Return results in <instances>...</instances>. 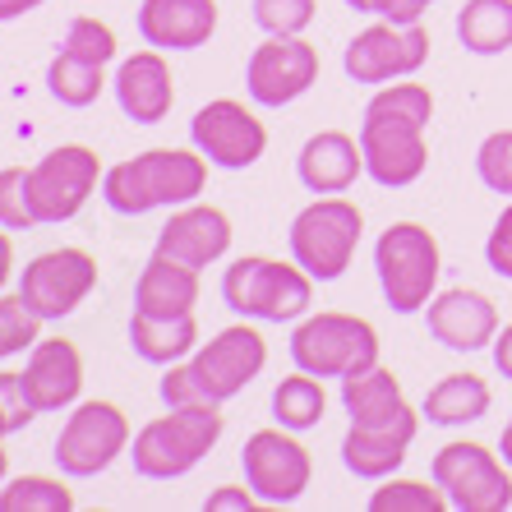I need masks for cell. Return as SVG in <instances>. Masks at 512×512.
I'll use <instances>...</instances> for the list:
<instances>
[{
	"instance_id": "cell-1",
	"label": "cell",
	"mask_w": 512,
	"mask_h": 512,
	"mask_svg": "<svg viewBox=\"0 0 512 512\" xmlns=\"http://www.w3.org/2000/svg\"><path fill=\"white\" fill-rule=\"evenodd\" d=\"M203 153H185V148H153L139 153L134 162H120L102 176V199L125 217L153 213V208H171V203H190L203 194Z\"/></svg>"
},
{
	"instance_id": "cell-2",
	"label": "cell",
	"mask_w": 512,
	"mask_h": 512,
	"mask_svg": "<svg viewBox=\"0 0 512 512\" xmlns=\"http://www.w3.org/2000/svg\"><path fill=\"white\" fill-rule=\"evenodd\" d=\"M222 439V402H194L171 406V416L153 420L134 439V471L148 480H176L185 476L203 453H213Z\"/></svg>"
},
{
	"instance_id": "cell-3",
	"label": "cell",
	"mask_w": 512,
	"mask_h": 512,
	"mask_svg": "<svg viewBox=\"0 0 512 512\" xmlns=\"http://www.w3.org/2000/svg\"><path fill=\"white\" fill-rule=\"evenodd\" d=\"M374 268H379L383 300L397 314H416L434 300L439 286V240L420 222H393L374 245Z\"/></svg>"
},
{
	"instance_id": "cell-4",
	"label": "cell",
	"mask_w": 512,
	"mask_h": 512,
	"mask_svg": "<svg viewBox=\"0 0 512 512\" xmlns=\"http://www.w3.org/2000/svg\"><path fill=\"white\" fill-rule=\"evenodd\" d=\"M291 356L314 379H346L379 365V333L356 314H314L291 337Z\"/></svg>"
},
{
	"instance_id": "cell-5",
	"label": "cell",
	"mask_w": 512,
	"mask_h": 512,
	"mask_svg": "<svg viewBox=\"0 0 512 512\" xmlns=\"http://www.w3.org/2000/svg\"><path fill=\"white\" fill-rule=\"evenodd\" d=\"M222 296L245 319L286 323L310 310V273L305 268H286L273 259H236L222 277Z\"/></svg>"
},
{
	"instance_id": "cell-6",
	"label": "cell",
	"mask_w": 512,
	"mask_h": 512,
	"mask_svg": "<svg viewBox=\"0 0 512 512\" xmlns=\"http://www.w3.org/2000/svg\"><path fill=\"white\" fill-rule=\"evenodd\" d=\"M360 208L346 199H319L291 222V254L310 277L333 282L351 268V254L360 245Z\"/></svg>"
},
{
	"instance_id": "cell-7",
	"label": "cell",
	"mask_w": 512,
	"mask_h": 512,
	"mask_svg": "<svg viewBox=\"0 0 512 512\" xmlns=\"http://www.w3.org/2000/svg\"><path fill=\"white\" fill-rule=\"evenodd\" d=\"M508 462L480 448V443H448L434 453L429 476L448 494V508L457 512H508L512 508V476Z\"/></svg>"
},
{
	"instance_id": "cell-8",
	"label": "cell",
	"mask_w": 512,
	"mask_h": 512,
	"mask_svg": "<svg viewBox=\"0 0 512 512\" xmlns=\"http://www.w3.org/2000/svg\"><path fill=\"white\" fill-rule=\"evenodd\" d=\"M360 153H365V171L379 180L383 190H402V185L425 176V162H429L425 125H420V120H406V116L365 111Z\"/></svg>"
},
{
	"instance_id": "cell-9",
	"label": "cell",
	"mask_w": 512,
	"mask_h": 512,
	"mask_svg": "<svg viewBox=\"0 0 512 512\" xmlns=\"http://www.w3.org/2000/svg\"><path fill=\"white\" fill-rule=\"evenodd\" d=\"M97 153L65 143L56 153H47L37 167H28V194H33L37 222H65L88 203V194L97 190Z\"/></svg>"
},
{
	"instance_id": "cell-10",
	"label": "cell",
	"mask_w": 512,
	"mask_h": 512,
	"mask_svg": "<svg viewBox=\"0 0 512 512\" xmlns=\"http://www.w3.org/2000/svg\"><path fill=\"white\" fill-rule=\"evenodd\" d=\"M130 443V425L111 402H84L56 439V466L65 476H97L107 471Z\"/></svg>"
},
{
	"instance_id": "cell-11",
	"label": "cell",
	"mask_w": 512,
	"mask_h": 512,
	"mask_svg": "<svg viewBox=\"0 0 512 512\" xmlns=\"http://www.w3.org/2000/svg\"><path fill=\"white\" fill-rule=\"evenodd\" d=\"M429 56V33L420 24H374L351 37L346 47V74L356 84H388L416 74Z\"/></svg>"
},
{
	"instance_id": "cell-12",
	"label": "cell",
	"mask_w": 512,
	"mask_h": 512,
	"mask_svg": "<svg viewBox=\"0 0 512 512\" xmlns=\"http://www.w3.org/2000/svg\"><path fill=\"white\" fill-rule=\"evenodd\" d=\"M93 286H97V263L84 250H51L24 268L19 296L28 300V310L37 319H65L70 310L84 305Z\"/></svg>"
},
{
	"instance_id": "cell-13",
	"label": "cell",
	"mask_w": 512,
	"mask_h": 512,
	"mask_svg": "<svg viewBox=\"0 0 512 512\" xmlns=\"http://www.w3.org/2000/svg\"><path fill=\"white\" fill-rule=\"evenodd\" d=\"M314 79H319V51L300 37H268L245 70V84H250V97L259 107L296 102L300 93H310Z\"/></svg>"
},
{
	"instance_id": "cell-14",
	"label": "cell",
	"mask_w": 512,
	"mask_h": 512,
	"mask_svg": "<svg viewBox=\"0 0 512 512\" xmlns=\"http://www.w3.org/2000/svg\"><path fill=\"white\" fill-rule=\"evenodd\" d=\"M190 134H194V148H199L208 162H217V167H227V171L254 167L263 157V148H268L263 125L240 107V102H231V97L208 102V107L190 120Z\"/></svg>"
},
{
	"instance_id": "cell-15",
	"label": "cell",
	"mask_w": 512,
	"mask_h": 512,
	"mask_svg": "<svg viewBox=\"0 0 512 512\" xmlns=\"http://www.w3.org/2000/svg\"><path fill=\"white\" fill-rule=\"evenodd\" d=\"M245 480L263 503H291L310 485V453L282 429H259L245 443Z\"/></svg>"
},
{
	"instance_id": "cell-16",
	"label": "cell",
	"mask_w": 512,
	"mask_h": 512,
	"mask_svg": "<svg viewBox=\"0 0 512 512\" xmlns=\"http://www.w3.org/2000/svg\"><path fill=\"white\" fill-rule=\"evenodd\" d=\"M263 360H268L263 337L240 323V328L217 333L190 365H194V374H199V383L208 388V397H213V402H227V397H236L250 379H259Z\"/></svg>"
},
{
	"instance_id": "cell-17",
	"label": "cell",
	"mask_w": 512,
	"mask_h": 512,
	"mask_svg": "<svg viewBox=\"0 0 512 512\" xmlns=\"http://www.w3.org/2000/svg\"><path fill=\"white\" fill-rule=\"evenodd\" d=\"M429 333L434 342H443L448 351H485L494 337H499V310L485 291H471V286H453L425 305Z\"/></svg>"
},
{
	"instance_id": "cell-18",
	"label": "cell",
	"mask_w": 512,
	"mask_h": 512,
	"mask_svg": "<svg viewBox=\"0 0 512 512\" xmlns=\"http://www.w3.org/2000/svg\"><path fill=\"white\" fill-rule=\"evenodd\" d=\"M213 28H217L213 0H143L139 5V33L148 47L194 51L213 37Z\"/></svg>"
},
{
	"instance_id": "cell-19",
	"label": "cell",
	"mask_w": 512,
	"mask_h": 512,
	"mask_svg": "<svg viewBox=\"0 0 512 512\" xmlns=\"http://www.w3.org/2000/svg\"><path fill=\"white\" fill-rule=\"evenodd\" d=\"M231 245V222L217 208H180L167 227L157 231V254L180 259L190 268H208L227 254Z\"/></svg>"
},
{
	"instance_id": "cell-20",
	"label": "cell",
	"mask_w": 512,
	"mask_h": 512,
	"mask_svg": "<svg viewBox=\"0 0 512 512\" xmlns=\"http://www.w3.org/2000/svg\"><path fill=\"white\" fill-rule=\"evenodd\" d=\"M116 102L134 125H157V120H167L171 102H176L167 60L157 56V51H139V56L125 60L116 74Z\"/></svg>"
},
{
	"instance_id": "cell-21",
	"label": "cell",
	"mask_w": 512,
	"mask_h": 512,
	"mask_svg": "<svg viewBox=\"0 0 512 512\" xmlns=\"http://www.w3.org/2000/svg\"><path fill=\"white\" fill-rule=\"evenodd\" d=\"M24 383H28V397L37 402V411H60L84 388V360H79V351L65 337H56V342L37 337L33 356L24 365Z\"/></svg>"
},
{
	"instance_id": "cell-22",
	"label": "cell",
	"mask_w": 512,
	"mask_h": 512,
	"mask_svg": "<svg viewBox=\"0 0 512 512\" xmlns=\"http://www.w3.org/2000/svg\"><path fill=\"white\" fill-rule=\"evenodd\" d=\"M420 416L406 411L397 425H383V429H365V425H351V434L342 439V462L346 471H356L360 480H383L393 476L397 466L406 462V448L416 439Z\"/></svg>"
},
{
	"instance_id": "cell-23",
	"label": "cell",
	"mask_w": 512,
	"mask_h": 512,
	"mask_svg": "<svg viewBox=\"0 0 512 512\" xmlns=\"http://www.w3.org/2000/svg\"><path fill=\"white\" fill-rule=\"evenodd\" d=\"M296 171L305 180V190L314 194H342L356 185V176L365 171V153H360V143L342 130H323L314 134L296 157Z\"/></svg>"
},
{
	"instance_id": "cell-24",
	"label": "cell",
	"mask_w": 512,
	"mask_h": 512,
	"mask_svg": "<svg viewBox=\"0 0 512 512\" xmlns=\"http://www.w3.org/2000/svg\"><path fill=\"white\" fill-rule=\"evenodd\" d=\"M194 300H199V268L153 254L134 291V310L153 314V319H180V314H194Z\"/></svg>"
},
{
	"instance_id": "cell-25",
	"label": "cell",
	"mask_w": 512,
	"mask_h": 512,
	"mask_svg": "<svg viewBox=\"0 0 512 512\" xmlns=\"http://www.w3.org/2000/svg\"><path fill=\"white\" fill-rule=\"evenodd\" d=\"M342 406L351 425H365V429H383V425H397V420L411 411L402 402V383H397L393 370H360V374H346L342 379Z\"/></svg>"
},
{
	"instance_id": "cell-26",
	"label": "cell",
	"mask_w": 512,
	"mask_h": 512,
	"mask_svg": "<svg viewBox=\"0 0 512 512\" xmlns=\"http://www.w3.org/2000/svg\"><path fill=\"white\" fill-rule=\"evenodd\" d=\"M489 411V383L480 374H448L425 393V416L429 425H476Z\"/></svg>"
},
{
	"instance_id": "cell-27",
	"label": "cell",
	"mask_w": 512,
	"mask_h": 512,
	"mask_svg": "<svg viewBox=\"0 0 512 512\" xmlns=\"http://www.w3.org/2000/svg\"><path fill=\"white\" fill-rule=\"evenodd\" d=\"M457 42L471 56L512 51V0H466L457 10Z\"/></svg>"
},
{
	"instance_id": "cell-28",
	"label": "cell",
	"mask_w": 512,
	"mask_h": 512,
	"mask_svg": "<svg viewBox=\"0 0 512 512\" xmlns=\"http://www.w3.org/2000/svg\"><path fill=\"white\" fill-rule=\"evenodd\" d=\"M130 342L143 360H153V365H176V360L190 356L194 342H199V323H194V314H180V319H153V314L134 310Z\"/></svg>"
},
{
	"instance_id": "cell-29",
	"label": "cell",
	"mask_w": 512,
	"mask_h": 512,
	"mask_svg": "<svg viewBox=\"0 0 512 512\" xmlns=\"http://www.w3.org/2000/svg\"><path fill=\"white\" fill-rule=\"evenodd\" d=\"M323 406H328V397H323V383L314 379V374H291V379L277 383L273 393V416L282 429H314L323 420Z\"/></svg>"
},
{
	"instance_id": "cell-30",
	"label": "cell",
	"mask_w": 512,
	"mask_h": 512,
	"mask_svg": "<svg viewBox=\"0 0 512 512\" xmlns=\"http://www.w3.org/2000/svg\"><path fill=\"white\" fill-rule=\"evenodd\" d=\"M102 70H107V65H88V60L60 51L47 70V84H51V93H56V102H65V107H88V102H97L102 84H107Z\"/></svg>"
},
{
	"instance_id": "cell-31",
	"label": "cell",
	"mask_w": 512,
	"mask_h": 512,
	"mask_svg": "<svg viewBox=\"0 0 512 512\" xmlns=\"http://www.w3.org/2000/svg\"><path fill=\"white\" fill-rule=\"evenodd\" d=\"M74 494L60 480L47 476H19L0 489V512H70Z\"/></svg>"
},
{
	"instance_id": "cell-32",
	"label": "cell",
	"mask_w": 512,
	"mask_h": 512,
	"mask_svg": "<svg viewBox=\"0 0 512 512\" xmlns=\"http://www.w3.org/2000/svg\"><path fill=\"white\" fill-rule=\"evenodd\" d=\"M448 494L439 485H420V480H388L383 489H374L370 512H443Z\"/></svg>"
},
{
	"instance_id": "cell-33",
	"label": "cell",
	"mask_w": 512,
	"mask_h": 512,
	"mask_svg": "<svg viewBox=\"0 0 512 512\" xmlns=\"http://www.w3.org/2000/svg\"><path fill=\"white\" fill-rule=\"evenodd\" d=\"M37 333H42V319L28 310V300L24 296H0V360L19 356L24 346H33Z\"/></svg>"
},
{
	"instance_id": "cell-34",
	"label": "cell",
	"mask_w": 512,
	"mask_h": 512,
	"mask_svg": "<svg viewBox=\"0 0 512 512\" xmlns=\"http://www.w3.org/2000/svg\"><path fill=\"white\" fill-rule=\"evenodd\" d=\"M314 19V0H254V24L268 37H300Z\"/></svg>"
},
{
	"instance_id": "cell-35",
	"label": "cell",
	"mask_w": 512,
	"mask_h": 512,
	"mask_svg": "<svg viewBox=\"0 0 512 512\" xmlns=\"http://www.w3.org/2000/svg\"><path fill=\"white\" fill-rule=\"evenodd\" d=\"M0 227H10V231L37 227L33 194H28V171L24 167H5V171H0Z\"/></svg>"
},
{
	"instance_id": "cell-36",
	"label": "cell",
	"mask_w": 512,
	"mask_h": 512,
	"mask_svg": "<svg viewBox=\"0 0 512 512\" xmlns=\"http://www.w3.org/2000/svg\"><path fill=\"white\" fill-rule=\"evenodd\" d=\"M365 111H379V116H406V120L429 125V116H434V97H429V88H420V84H388L370 97V107Z\"/></svg>"
},
{
	"instance_id": "cell-37",
	"label": "cell",
	"mask_w": 512,
	"mask_h": 512,
	"mask_svg": "<svg viewBox=\"0 0 512 512\" xmlns=\"http://www.w3.org/2000/svg\"><path fill=\"white\" fill-rule=\"evenodd\" d=\"M476 171L494 194H512V130L489 134L476 148Z\"/></svg>"
},
{
	"instance_id": "cell-38",
	"label": "cell",
	"mask_w": 512,
	"mask_h": 512,
	"mask_svg": "<svg viewBox=\"0 0 512 512\" xmlns=\"http://www.w3.org/2000/svg\"><path fill=\"white\" fill-rule=\"evenodd\" d=\"M65 51L88 65H107L116 56V33L107 24H97V19H74L70 33H65Z\"/></svg>"
},
{
	"instance_id": "cell-39",
	"label": "cell",
	"mask_w": 512,
	"mask_h": 512,
	"mask_svg": "<svg viewBox=\"0 0 512 512\" xmlns=\"http://www.w3.org/2000/svg\"><path fill=\"white\" fill-rule=\"evenodd\" d=\"M0 416H5L10 434H14V429H24V425H33V416H42V411H37V402L28 397L24 374H0Z\"/></svg>"
},
{
	"instance_id": "cell-40",
	"label": "cell",
	"mask_w": 512,
	"mask_h": 512,
	"mask_svg": "<svg viewBox=\"0 0 512 512\" xmlns=\"http://www.w3.org/2000/svg\"><path fill=\"white\" fill-rule=\"evenodd\" d=\"M162 402L167 406H194V402H213V397H208V388L199 383L194 365H171V370L162 374Z\"/></svg>"
},
{
	"instance_id": "cell-41",
	"label": "cell",
	"mask_w": 512,
	"mask_h": 512,
	"mask_svg": "<svg viewBox=\"0 0 512 512\" xmlns=\"http://www.w3.org/2000/svg\"><path fill=\"white\" fill-rule=\"evenodd\" d=\"M485 259H489V268H494L499 277H512V203L499 213L494 231H489V240H485Z\"/></svg>"
},
{
	"instance_id": "cell-42",
	"label": "cell",
	"mask_w": 512,
	"mask_h": 512,
	"mask_svg": "<svg viewBox=\"0 0 512 512\" xmlns=\"http://www.w3.org/2000/svg\"><path fill=\"white\" fill-rule=\"evenodd\" d=\"M429 5L434 0H379V19H388V24H420V14Z\"/></svg>"
},
{
	"instance_id": "cell-43",
	"label": "cell",
	"mask_w": 512,
	"mask_h": 512,
	"mask_svg": "<svg viewBox=\"0 0 512 512\" xmlns=\"http://www.w3.org/2000/svg\"><path fill=\"white\" fill-rule=\"evenodd\" d=\"M254 499H259V494H245V489L227 485V489H217V494H208V503H203V508H208V512H250Z\"/></svg>"
},
{
	"instance_id": "cell-44",
	"label": "cell",
	"mask_w": 512,
	"mask_h": 512,
	"mask_svg": "<svg viewBox=\"0 0 512 512\" xmlns=\"http://www.w3.org/2000/svg\"><path fill=\"white\" fill-rule=\"evenodd\" d=\"M489 351H494V370H499L503 379H512V323L489 342Z\"/></svg>"
},
{
	"instance_id": "cell-45",
	"label": "cell",
	"mask_w": 512,
	"mask_h": 512,
	"mask_svg": "<svg viewBox=\"0 0 512 512\" xmlns=\"http://www.w3.org/2000/svg\"><path fill=\"white\" fill-rule=\"evenodd\" d=\"M42 0H0V24L5 19H19V14H28V10H37Z\"/></svg>"
},
{
	"instance_id": "cell-46",
	"label": "cell",
	"mask_w": 512,
	"mask_h": 512,
	"mask_svg": "<svg viewBox=\"0 0 512 512\" xmlns=\"http://www.w3.org/2000/svg\"><path fill=\"white\" fill-rule=\"evenodd\" d=\"M10 268H14V250H10V236L0 231V286L10 282Z\"/></svg>"
},
{
	"instance_id": "cell-47",
	"label": "cell",
	"mask_w": 512,
	"mask_h": 512,
	"mask_svg": "<svg viewBox=\"0 0 512 512\" xmlns=\"http://www.w3.org/2000/svg\"><path fill=\"white\" fill-rule=\"evenodd\" d=\"M499 453H503V462L512 466V420L503 425V439H499Z\"/></svg>"
},
{
	"instance_id": "cell-48",
	"label": "cell",
	"mask_w": 512,
	"mask_h": 512,
	"mask_svg": "<svg viewBox=\"0 0 512 512\" xmlns=\"http://www.w3.org/2000/svg\"><path fill=\"white\" fill-rule=\"evenodd\" d=\"M351 10H360V14H379V0H346Z\"/></svg>"
},
{
	"instance_id": "cell-49",
	"label": "cell",
	"mask_w": 512,
	"mask_h": 512,
	"mask_svg": "<svg viewBox=\"0 0 512 512\" xmlns=\"http://www.w3.org/2000/svg\"><path fill=\"white\" fill-rule=\"evenodd\" d=\"M5 471H10V457H5V448H0V485H5Z\"/></svg>"
},
{
	"instance_id": "cell-50",
	"label": "cell",
	"mask_w": 512,
	"mask_h": 512,
	"mask_svg": "<svg viewBox=\"0 0 512 512\" xmlns=\"http://www.w3.org/2000/svg\"><path fill=\"white\" fill-rule=\"evenodd\" d=\"M5 434H10V425H5V416H0V439H5Z\"/></svg>"
}]
</instances>
